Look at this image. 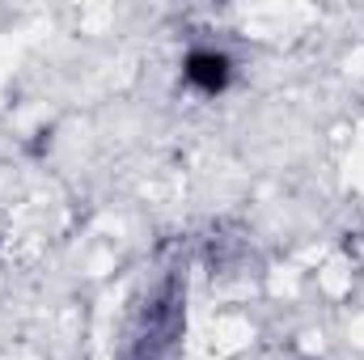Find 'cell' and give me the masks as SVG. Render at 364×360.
<instances>
[{"mask_svg": "<svg viewBox=\"0 0 364 360\" xmlns=\"http://www.w3.org/2000/svg\"><path fill=\"white\" fill-rule=\"evenodd\" d=\"M182 77H186V85H195L199 93L216 97V93L229 90V81H233V60L225 51H216V47H195L182 60Z\"/></svg>", "mask_w": 364, "mask_h": 360, "instance_id": "6da1fadb", "label": "cell"}]
</instances>
